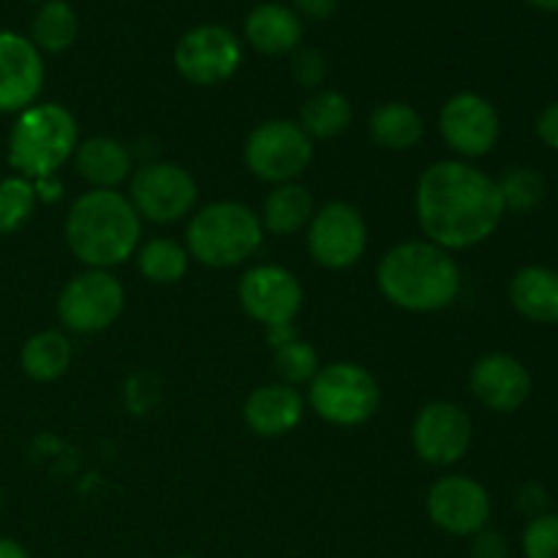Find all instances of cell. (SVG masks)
<instances>
[{
    "label": "cell",
    "instance_id": "cell-1",
    "mask_svg": "<svg viewBox=\"0 0 558 558\" xmlns=\"http://www.w3.org/2000/svg\"><path fill=\"white\" fill-rule=\"evenodd\" d=\"M414 210L428 243L466 251L485 243L505 221V202L490 174L469 161H436L420 174Z\"/></svg>",
    "mask_w": 558,
    "mask_h": 558
},
{
    "label": "cell",
    "instance_id": "cell-2",
    "mask_svg": "<svg viewBox=\"0 0 558 558\" xmlns=\"http://www.w3.org/2000/svg\"><path fill=\"white\" fill-rule=\"evenodd\" d=\"M376 287L396 308L434 314L456 303L461 292V270L450 251L428 240H409L381 256Z\"/></svg>",
    "mask_w": 558,
    "mask_h": 558
},
{
    "label": "cell",
    "instance_id": "cell-3",
    "mask_svg": "<svg viewBox=\"0 0 558 558\" xmlns=\"http://www.w3.org/2000/svg\"><path fill=\"white\" fill-rule=\"evenodd\" d=\"M142 218L120 191L90 189L69 207L65 243L90 270H112L136 254Z\"/></svg>",
    "mask_w": 558,
    "mask_h": 558
},
{
    "label": "cell",
    "instance_id": "cell-4",
    "mask_svg": "<svg viewBox=\"0 0 558 558\" xmlns=\"http://www.w3.org/2000/svg\"><path fill=\"white\" fill-rule=\"evenodd\" d=\"M80 145L76 118L63 104H33L16 114L9 134L11 169L27 180L58 174Z\"/></svg>",
    "mask_w": 558,
    "mask_h": 558
},
{
    "label": "cell",
    "instance_id": "cell-5",
    "mask_svg": "<svg viewBox=\"0 0 558 558\" xmlns=\"http://www.w3.org/2000/svg\"><path fill=\"white\" fill-rule=\"evenodd\" d=\"M265 240L259 216L243 202H213L202 207L189 223L185 232V248L191 259L205 267L243 265L245 259L259 251Z\"/></svg>",
    "mask_w": 558,
    "mask_h": 558
},
{
    "label": "cell",
    "instance_id": "cell-6",
    "mask_svg": "<svg viewBox=\"0 0 558 558\" xmlns=\"http://www.w3.org/2000/svg\"><path fill=\"white\" fill-rule=\"evenodd\" d=\"M308 403L325 423L338 428L363 425L379 412L381 390L368 368L357 363L322 365L308 385Z\"/></svg>",
    "mask_w": 558,
    "mask_h": 558
},
{
    "label": "cell",
    "instance_id": "cell-7",
    "mask_svg": "<svg viewBox=\"0 0 558 558\" xmlns=\"http://www.w3.org/2000/svg\"><path fill=\"white\" fill-rule=\"evenodd\" d=\"M243 158L265 183H294L314 161V140L294 120H265L245 140Z\"/></svg>",
    "mask_w": 558,
    "mask_h": 558
},
{
    "label": "cell",
    "instance_id": "cell-8",
    "mask_svg": "<svg viewBox=\"0 0 558 558\" xmlns=\"http://www.w3.org/2000/svg\"><path fill=\"white\" fill-rule=\"evenodd\" d=\"M196 180L180 163L153 161L134 169L129 180V202L136 216L150 223H178L196 205Z\"/></svg>",
    "mask_w": 558,
    "mask_h": 558
},
{
    "label": "cell",
    "instance_id": "cell-9",
    "mask_svg": "<svg viewBox=\"0 0 558 558\" xmlns=\"http://www.w3.org/2000/svg\"><path fill=\"white\" fill-rule=\"evenodd\" d=\"M125 308V289L109 270H90L71 278L58 298V316L65 330L96 336L112 327Z\"/></svg>",
    "mask_w": 558,
    "mask_h": 558
},
{
    "label": "cell",
    "instance_id": "cell-10",
    "mask_svg": "<svg viewBox=\"0 0 558 558\" xmlns=\"http://www.w3.org/2000/svg\"><path fill=\"white\" fill-rule=\"evenodd\" d=\"M243 63L238 36L223 25H196L174 47V69L185 82L199 87L221 85L232 80Z\"/></svg>",
    "mask_w": 558,
    "mask_h": 558
},
{
    "label": "cell",
    "instance_id": "cell-11",
    "mask_svg": "<svg viewBox=\"0 0 558 558\" xmlns=\"http://www.w3.org/2000/svg\"><path fill=\"white\" fill-rule=\"evenodd\" d=\"M368 248V227L363 213L349 202H327L308 223V251L327 270H349Z\"/></svg>",
    "mask_w": 558,
    "mask_h": 558
},
{
    "label": "cell",
    "instance_id": "cell-12",
    "mask_svg": "<svg viewBox=\"0 0 558 558\" xmlns=\"http://www.w3.org/2000/svg\"><path fill=\"white\" fill-rule=\"evenodd\" d=\"M430 523L452 537H474L477 532L488 529L490 494L483 483L466 474H450L430 485L428 499H425Z\"/></svg>",
    "mask_w": 558,
    "mask_h": 558
},
{
    "label": "cell",
    "instance_id": "cell-13",
    "mask_svg": "<svg viewBox=\"0 0 558 558\" xmlns=\"http://www.w3.org/2000/svg\"><path fill=\"white\" fill-rule=\"evenodd\" d=\"M439 131L447 147L461 158H483L501 136L499 109L480 93H456L441 107Z\"/></svg>",
    "mask_w": 558,
    "mask_h": 558
},
{
    "label": "cell",
    "instance_id": "cell-14",
    "mask_svg": "<svg viewBox=\"0 0 558 558\" xmlns=\"http://www.w3.org/2000/svg\"><path fill=\"white\" fill-rule=\"evenodd\" d=\"M238 300L251 319L270 330L292 325L303 308V287L287 267L256 265L240 278Z\"/></svg>",
    "mask_w": 558,
    "mask_h": 558
},
{
    "label": "cell",
    "instance_id": "cell-15",
    "mask_svg": "<svg viewBox=\"0 0 558 558\" xmlns=\"http://www.w3.org/2000/svg\"><path fill=\"white\" fill-rule=\"evenodd\" d=\"M412 445L420 461L430 466H452L472 447V420L458 403H425L412 425Z\"/></svg>",
    "mask_w": 558,
    "mask_h": 558
},
{
    "label": "cell",
    "instance_id": "cell-16",
    "mask_svg": "<svg viewBox=\"0 0 558 558\" xmlns=\"http://www.w3.org/2000/svg\"><path fill=\"white\" fill-rule=\"evenodd\" d=\"M44 87V58L36 44L14 31H0V112L20 114Z\"/></svg>",
    "mask_w": 558,
    "mask_h": 558
},
{
    "label": "cell",
    "instance_id": "cell-17",
    "mask_svg": "<svg viewBox=\"0 0 558 558\" xmlns=\"http://www.w3.org/2000/svg\"><path fill=\"white\" fill-rule=\"evenodd\" d=\"M469 390L490 412L510 414L532 398V374L512 354L490 352L474 363Z\"/></svg>",
    "mask_w": 558,
    "mask_h": 558
},
{
    "label": "cell",
    "instance_id": "cell-18",
    "mask_svg": "<svg viewBox=\"0 0 558 558\" xmlns=\"http://www.w3.org/2000/svg\"><path fill=\"white\" fill-rule=\"evenodd\" d=\"M305 414V401L300 396L298 387L281 385V381H272V385H262L245 398L243 407V420L256 436H265V439H276V436H287L303 423Z\"/></svg>",
    "mask_w": 558,
    "mask_h": 558
},
{
    "label": "cell",
    "instance_id": "cell-19",
    "mask_svg": "<svg viewBox=\"0 0 558 558\" xmlns=\"http://www.w3.org/2000/svg\"><path fill=\"white\" fill-rule=\"evenodd\" d=\"M245 38L262 54H292L303 41V20L283 3H259L245 16Z\"/></svg>",
    "mask_w": 558,
    "mask_h": 558
},
{
    "label": "cell",
    "instance_id": "cell-20",
    "mask_svg": "<svg viewBox=\"0 0 558 558\" xmlns=\"http://www.w3.org/2000/svg\"><path fill=\"white\" fill-rule=\"evenodd\" d=\"M74 167L90 189L118 191V185L134 174V158L123 142L112 136H90L76 145Z\"/></svg>",
    "mask_w": 558,
    "mask_h": 558
},
{
    "label": "cell",
    "instance_id": "cell-21",
    "mask_svg": "<svg viewBox=\"0 0 558 558\" xmlns=\"http://www.w3.org/2000/svg\"><path fill=\"white\" fill-rule=\"evenodd\" d=\"M510 303L534 325H558V272L529 265L512 276Z\"/></svg>",
    "mask_w": 558,
    "mask_h": 558
},
{
    "label": "cell",
    "instance_id": "cell-22",
    "mask_svg": "<svg viewBox=\"0 0 558 558\" xmlns=\"http://www.w3.org/2000/svg\"><path fill=\"white\" fill-rule=\"evenodd\" d=\"M314 213V196H311V191L305 185H300L294 180V183L272 185L265 205H262L259 221L265 232L287 238V234H294L308 227Z\"/></svg>",
    "mask_w": 558,
    "mask_h": 558
},
{
    "label": "cell",
    "instance_id": "cell-23",
    "mask_svg": "<svg viewBox=\"0 0 558 558\" xmlns=\"http://www.w3.org/2000/svg\"><path fill=\"white\" fill-rule=\"evenodd\" d=\"M368 134L385 150H412L425 136V120L412 104L385 101L371 112Z\"/></svg>",
    "mask_w": 558,
    "mask_h": 558
},
{
    "label": "cell",
    "instance_id": "cell-24",
    "mask_svg": "<svg viewBox=\"0 0 558 558\" xmlns=\"http://www.w3.org/2000/svg\"><path fill=\"white\" fill-rule=\"evenodd\" d=\"M352 101L341 90H327V87L311 93L300 107V129L311 140H336L352 125Z\"/></svg>",
    "mask_w": 558,
    "mask_h": 558
},
{
    "label": "cell",
    "instance_id": "cell-25",
    "mask_svg": "<svg viewBox=\"0 0 558 558\" xmlns=\"http://www.w3.org/2000/svg\"><path fill=\"white\" fill-rule=\"evenodd\" d=\"M22 371L31 376L33 381H47L60 379L71 365V341L65 332L60 330H41L31 336L22 347L20 354Z\"/></svg>",
    "mask_w": 558,
    "mask_h": 558
},
{
    "label": "cell",
    "instance_id": "cell-26",
    "mask_svg": "<svg viewBox=\"0 0 558 558\" xmlns=\"http://www.w3.org/2000/svg\"><path fill=\"white\" fill-rule=\"evenodd\" d=\"M76 36H80V16L69 0H47L33 16L31 41L36 44L38 52H65L76 41Z\"/></svg>",
    "mask_w": 558,
    "mask_h": 558
},
{
    "label": "cell",
    "instance_id": "cell-27",
    "mask_svg": "<svg viewBox=\"0 0 558 558\" xmlns=\"http://www.w3.org/2000/svg\"><path fill=\"white\" fill-rule=\"evenodd\" d=\"M189 248L169 238H153L136 248V267L147 281L158 287L178 283L189 272Z\"/></svg>",
    "mask_w": 558,
    "mask_h": 558
},
{
    "label": "cell",
    "instance_id": "cell-28",
    "mask_svg": "<svg viewBox=\"0 0 558 558\" xmlns=\"http://www.w3.org/2000/svg\"><path fill=\"white\" fill-rule=\"evenodd\" d=\"M496 185H499L505 210L529 213L545 199V178L537 169L523 167V163L507 167L505 172L499 174V180H496Z\"/></svg>",
    "mask_w": 558,
    "mask_h": 558
},
{
    "label": "cell",
    "instance_id": "cell-29",
    "mask_svg": "<svg viewBox=\"0 0 558 558\" xmlns=\"http://www.w3.org/2000/svg\"><path fill=\"white\" fill-rule=\"evenodd\" d=\"M36 205L38 199L33 180L22 178V174L0 180V234L20 232L31 221Z\"/></svg>",
    "mask_w": 558,
    "mask_h": 558
},
{
    "label": "cell",
    "instance_id": "cell-30",
    "mask_svg": "<svg viewBox=\"0 0 558 558\" xmlns=\"http://www.w3.org/2000/svg\"><path fill=\"white\" fill-rule=\"evenodd\" d=\"M272 365H276L278 381L289 387L311 385V379L322 368L316 349L308 341H300V338L278 347L276 354H272Z\"/></svg>",
    "mask_w": 558,
    "mask_h": 558
},
{
    "label": "cell",
    "instance_id": "cell-31",
    "mask_svg": "<svg viewBox=\"0 0 558 558\" xmlns=\"http://www.w3.org/2000/svg\"><path fill=\"white\" fill-rule=\"evenodd\" d=\"M526 558H558V512L532 518L521 539Z\"/></svg>",
    "mask_w": 558,
    "mask_h": 558
},
{
    "label": "cell",
    "instance_id": "cell-32",
    "mask_svg": "<svg viewBox=\"0 0 558 558\" xmlns=\"http://www.w3.org/2000/svg\"><path fill=\"white\" fill-rule=\"evenodd\" d=\"M292 76L303 87H319L327 76L325 54L319 49H298L292 52Z\"/></svg>",
    "mask_w": 558,
    "mask_h": 558
},
{
    "label": "cell",
    "instance_id": "cell-33",
    "mask_svg": "<svg viewBox=\"0 0 558 558\" xmlns=\"http://www.w3.org/2000/svg\"><path fill=\"white\" fill-rule=\"evenodd\" d=\"M472 558H510V543L501 532L483 529L472 537Z\"/></svg>",
    "mask_w": 558,
    "mask_h": 558
},
{
    "label": "cell",
    "instance_id": "cell-34",
    "mask_svg": "<svg viewBox=\"0 0 558 558\" xmlns=\"http://www.w3.org/2000/svg\"><path fill=\"white\" fill-rule=\"evenodd\" d=\"M515 507L523 512V515H529V521H532V518L545 515V512H548V507H550L548 490H545L543 485H537V483H526L515 494Z\"/></svg>",
    "mask_w": 558,
    "mask_h": 558
},
{
    "label": "cell",
    "instance_id": "cell-35",
    "mask_svg": "<svg viewBox=\"0 0 558 558\" xmlns=\"http://www.w3.org/2000/svg\"><path fill=\"white\" fill-rule=\"evenodd\" d=\"M534 131H537L539 142L550 150H558V101L548 104L543 112L537 114V123H534Z\"/></svg>",
    "mask_w": 558,
    "mask_h": 558
},
{
    "label": "cell",
    "instance_id": "cell-36",
    "mask_svg": "<svg viewBox=\"0 0 558 558\" xmlns=\"http://www.w3.org/2000/svg\"><path fill=\"white\" fill-rule=\"evenodd\" d=\"M292 3L298 14L314 16V20H327L338 9V0H292Z\"/></svg>",
    "mask_w": 558,
    "mask_h": 558
},
{
    "label": "cell",
    "instance_id": "cell-37",
    "mask_svg": "<svg viewBox=\"0 0 558 558\" xmlns=\"http://www.w3.org/2000/svg\"><path fill=\"white\" fill-rule=\"evenodd\" d=\"M33 189H36V199L47 202V205H52V202H58L60 196H63V183H60L54 174L52 178L33 180Z\"/></svg>",
    "mask_w": 558,
    "mask_h": 558
},
{
    "label": "cell",
    "instance_id": "cell-38",
    "mask_svg": "<svg viewBox=\"0 0 558 558\" xmlns=\"http://www.w3.org/2000/svg\"><path fill=\"white\" fill-rule=\"evenodd\" d=\"M0 558H31L25 545H20L11 537H0Z\"/></svg>",
    "mask_w": 558,
    "mask_h": 558
},
{
    "label": "cell",
    "instance_id": "cell-39",
    "mask_svg": "<svg viewBox=\"0 0 558 558\" xmlns=\"http://www.w3.org/2000/svg\"><path fill=\"white\" fill-rule=\"evenodd\" d=\"M532 9L548 11V14H558V0H526Z\"/></svg>",
    "mask_w": 558,
    "mask_h": 558
},
{
    "label": "cell",
    "instance_id": "cell-40",
    "mask_svg": "<svg viewBox=\"0 0 558 558\" xmlns=\"http://www.w3.org/2000/svg\"><path fill=\"white\" fill-rule=\"evenodd\" d=\"M0 510H3V490H0Z\"/></svg>",
    "mask_w": 558,
    "mask_h": 558
},
{
    "label": "cell",
    "instance_id": "cell-41",
    "mask_svg": "<svg viewBox=\"0 0 558 558\" xmlns=\"http://www.w3.org/2000/svg\"><path fill=\"white\" fill-rule=\"evenodd\" d=\"M174 558H196V556H174Z\"/></svg>",
    "mask_w": 558,
    "mask_h": 558
}]
</instances>
